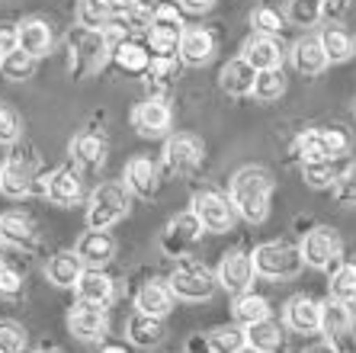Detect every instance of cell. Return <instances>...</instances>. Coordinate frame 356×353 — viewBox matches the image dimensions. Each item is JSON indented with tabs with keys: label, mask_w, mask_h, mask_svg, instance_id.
I'll return each mask as SVG.
<instances>
[{
	"label": "cell",
	"mask_w": 356,
	"mask_h": 353,
	"mask_svg": "<svg viewBox=\"0 0 356 353\" xmlns=\"http://www.w3.org/2000/svg\"><path fill=\"white\" fill-rule=\"evenodd\" d=\"M228 196H232L234 209L244 222L260 225L270 215V196H273V177L264 167L250 164L241 167L232 177V187H228Z\"/></svg>",
	"instance_id": "6da1fadb"
},
{
	"label": "cell",
	"mask_w": 356,
	"mask_h": 353,
	"mask_svg": "<svg viewBox=\"0 0 356 353\" xmlns=\"http://www.w3.org/2000/svg\"><path fill=\"white\" fill-rule=\"evenodd\" d=\"M170 289H174L177 299H186V302H202V299H209L212 292H216L218 279L216 273L209 270L206 263H199L196 257H177L174 263V273H170Z\"/></svg>",
	"instance_id": "7a4b0ae2"
},
{
	"label": "cell",
	"mask_w": 356,
	"mask_h": 353,
	"mask_svg": "<svg viewBox=\"0 0 356 353\" xmlns=\"http://www.w3.org/2000/svg\"><path fill=\"white\" fill-rule=\"evenodd\" d=\"M129 215V187L125 183H99L87 205V228L106 231Z\"/></svg>",
	"instance_id": "3957f363"
},
{
	"label": "cell",
	"mask_w": 356,
	"mask_h": 353,
	"mask_svg": "<svg viewBox=\"0 0 356 353\" xmlns=\"http://www.w3.org/2000/svg\"><path fill=\"white\" fill-rule=\"evenodd\" d=\"M254 267H257L260 276L266 279H289V276H298V270L305 267L302 260V251L286 241H266V244L254 247Z\"/></svg>",
	"instance_id": "277c9868"
},
{
	"label": "cell",
	"mask_w": 356,
	"mask_h": 353,
	"mask_svg": "<svg viewBox=\"0 0 356 353\" xmlns=\"http://www.w3.org/2000/svg\"><path fill=\"white\" fill-rule=\"evenodd\" d=\"M321 334L327 344H334L340 353H353L356 347V318L353 308L340 299H327L321 302Z\"/></svg>",
	"instance_id": "5b68a950"
},
{
	"label": "cell",
	"mask_w": 356,
	"mask_h": 353,
	"mask_svg": "<svg viewBox=\"0 0 356 353\" xmlns=\"http://www.w3.org/2000/svg\"><path fill=\"white\" fill-rule=\"evenodd\" d=\"M193 212L202 222V228L216 231V235L232 231L234 222H238V209H234L232 196H222L216 189H199L196 196H193Z\"/></svg>",
	"instance_id": "8992f818"
},
{
	"label": "cell",
	"mask_w": 356,
	"mask_h": 353,
	"mask_svg": "<svg viewBox=\"0 0 356 353\" xmlns=\"http://www.w3.org/2000/svg\"><path fill=\"white\" fill-rule=\"evenodd\" d=\"M206 157V145L193 132H177L164 141V167L170 173H190L202 164Z\"/></svg>",
	"instance_id": "52a82bcc"
},
{
	"label": "cell",
	"mask_w": 356,
	"mask_h": 353,
	"mask_svg": "<svg viewBox=\"0 0 356 353\" xmlns=\"http://www.w3.org/2000/svg\"><path fill=\"white\" fill-rule=\"evenodd\" d=\"M298 251H302V260L308 263V267H315V270H331L334 263L340 260V238L334 228H312L302 238V244H298Z\"/></svg>",
	"instance_id": "ba28073f"
},
{
	"label": "cell",
	"mask_w": 356,
	"mask_h": 353,
	"mask_svg": "<svg viewBox=\"0 0 356 353\" xmlns=\"http://www.w3.org/2000/svg\"><path fill=\"white\" fill-rule=\"evenodd\" d=\"M257 276V267H254V257L244 254V251H232V254H225L218 260V270H216V279L218 286L225 292H232V296H241V292H248L250 283Z\"/></svg>",
	"instance_id": "9c48e42d"
},
{
	"label": "cell",
	"mask_w": 356,
	"mask_h": 353,
	"mask_svg": "<svg viewBox=\"0 0 356 353\" xmlns=\"http://www.w3.org/2000/svg\"><path fill=\"white\" fill-rule=\"evenodd\" d=\"M170 123H174V113H170L164 97L141 100L132 113V125L141 139H164L167 132H170Z\"/></svg>",
	"instance_id": "30bf717a"
},
{
	"label": "cell",
	"mask_w": 356,
	"mask_h": 353,
	"mask_svg": "<svg viewBox=\"0 0 356 353\" xmlns=\"http://www.w3.org/2000/svg\"><path fill=\"white\" fill-rule=\"evenodd\" d=\"M35 187V164L33 157L13 155L0 164V193L7 199H23Z\"/></svg>",
	"instance_id": "8fae6325"
},
{
	"label": "cell",
	"mask_w": 356,
	"mask_h": 353,
	"mask_svg": "<svg viewBox=\"0 0 356 353\" xmlns=\"http://www.w3.org/2000/svg\"><path fill=\"white\" fill-rule=\"evenodd\" d=\"M202 222L196 219V212H180L177 219H170V225L164 228V235H161V247H164L170 257H183V251L186 247H193L199 238H202Z\"/></svg>",
	"instance_id": "7c38bea8"
},
{
	"label": "cell",
	"mask_w": 356,
	"mask_h": 353,
	"mask_svg": "<svg viewBox=\"0 0 356 353\" xmlns=\"http://www.w3.org/2000/svg\"><path fill=\"white\" fill-rule=\"evenodd\" d=\"M67 328H71V334L81 337V340H103L109 331L106 308L77 299V305L71 308V315H67Z\"/></svg>",
	"instance_id": "4fadbf2b"
},
{
	"label": "cell",
	"mask_w": 356,
	"mask_h": 353,
	"mask_svg": "<svg viewBox=\"0 0 356 353\" xmlns=\"http://www.w3.org/2000/svg\"><path fill=\"white\" fill-rule=\"evenodd\" d=\"M177 55H180L183 65H190V68L209 65L212 55H216V36L209 33V29H202V26H183Z\"/></svg>",
	"instance_id": "5bb4252c"
},
{
	"label": "cell",
	"mask_w": 356,
	"mask_h": 353,
	"mask_svg": "<svg viewBox=\"0 0 356 353\" xmlns=\"http://www.w3.org/2000/svg\"><path fill=\"white\" fill-rule=\"evenodd\" d=\"M106 151H109V145L103 139V132H97V129H83L71 141V157H74L77 171H83V173H93L106 164Z\"/></svg>",
	"instance_id": "9a60e30c"
},
{
	"label": "cell",
	"mask_w": 356,
	"mask_h": 353,
	"mask_svg": "<svg viewBox=\"0 0 356 353\" xmlns=\"http://www.w3.org/2000/svg\"><path fill=\"white\" fill-rule=\"evenodd\" d=\"M241 58L248 61L254 71H270V68H282V45L276 36L254 33L241 45Z\"/></svg>",
	"instance_id": "2e32d148"
},
{
	"label": "cell",
	"mask_w": 356,
	"mask_h": 353,
	"mask_svg": "<svg viewBox=\"0 0 356 353\" xmlns=\"http://www.w3.org/2000/svg\"><path fill=\"white\" fill-rule=\"evenodd\" d=\"M282 321L296 334H315L321 331V302L312 296H292L282 308Z\"/></svg>",
	"instance_id": "e0dca14e"
},
{
	"label": "cell",
	"mask_w": 356,
	"mask_h": 353,
	"mask_svg": "<svg viewBox=\"0 0 356 353\" xmlns=\"http://www.w3.org/2000/svg\"><path fill=\"white\" fill-rule=\"evenodd\" d=\"M174 289L167 279H148V283H141V289L135 292V308L145 315H154V318H164V315L174 312Z\"/></svg>",
	"instance_id": "ac0fdd59"
},
{
	"label": "cell",
	"mask_w": 356,
	"mask_h": 353,
	"mask_svg": "<svg viewBox=\"0 0 356 353\" xmlns=\"http://www.w3.org/2000/svg\"><path fill=\"white\" fill-rule=\"evenodd\" d=\"M45 196H49L55 205H74L77 199L83 196L81 171H77L74 164L55 167V171L49 173V183H45Z\"/></svg>",
	"instance_id": "d6986e66"
},
{
	"label": "cell",
	"mask_w": 356,
	"mask_h": 353,
	"mask_svg": "<svg viewBox=\"0 0 356 353\" xmlns=\"http://www.w3.org/2000/svg\"><path fill=\"white\" fill-rule=\"evenodd\" d=\"M74 292L81 302H93V305H103V308H106V305L113 302V296H116V283H113L109 273H103V267H83Z\"/></svg>",
	"instance_id": "ffe728a7"
},
{
	"label": "cell",
	"mask_w": 356,
	"mask_h": 353,
	"mask_svg": "<svg viewBox=\"0 0 356 353\" xmlns=\"http://www.w3.org/2000/svg\"><path fill=\"white\" fill-rule=\"evenodd\" d=\"M17 29V49L29 52L33 58H45L55 45V36H51V26L42 17H29L23 23L13 26Z\"/></svg>",
	"instance_id": "44dd1931"
},
{
	"label": "cell",
	"mask_w": 356,
	"mask_h": 353,
	"mask_svg": "<svg viewBox=\"0 0 356 353\" xmlns=\"http://www.w3.org/2000/svg\"><path fill=\"white\" fill-rule=\"evenodd\" d=\"M125 187H129V193H135V196L151 199L161 189L158 164H154L151 157H141V155L132 157V161L125 164Z\"/></svg>",
	"instance_id": "7402d4cb"
},
{
	"label": "cell",
	"mask_w": 356,
	"mask_h": 353,
	"mask_svg": "<svg viewBox=\"0 0 356 353\" xmlns=\"http://www.w3.org/2000/svg\"><path fill=\"white\" fill-rule=\"evenodd\" d=\"M289 55H292V68H296L298 74H305V77H318L324 68L331 65L327 55H324L321 39H318V36H302V39L292 45Z\"/></svg>",
	"instance_id": "603a6c76"
},
{
	"label": "cell",
	"mask_w": 356,
	"mask_h": 353,
	"mask_svg": "<svg viewBox=\"0 0 356 353\" xmlns=\"http://www.w3.org/2000/svg\"><path fill=\"white\" fill-rule=\"evenodd\" d=\"M77 257L83 260V267H106L113 257H116V241L109 238L106 231H83L81 238H77Z\"/></svg>",
	"instance_id": "cb8c5ba5"
},
{
	"label": "cell",
	"mask_w": 356,
	"mask_h": 353,
	"mask_svg": "<svg viewBox=\"0 0 356 353\" xmlns=\"http://www.w3.org/2000/svg\"><path fill=\"white\" fill-rule=\"evenodd\" d=\"M125 334H129V340H132L135 347H141V350H151V347H158L161 340H164V318H154V315H145L135 308V315L129 321H125Z\"/></svg>",
	"instance_id": "d4e9b609"
},
{
	"label": "cell",
	"mask_w": 356,
	"mask_h": 353,
	"mask_svg": "<svg viewBox=\"0 0 356 353\" xmlns=\"http://www.w3.org/2000/svg\"><path fill=\"white\" fill-rule=\"evenodd\" d=\"M254 81H257V71L241 55L232 58V61L222 68V74H218V84H222V91L228 93V97H250V93H254Z\"/></svg>",
	"instance_id": "484cf974"
},
{
	"label": "cell",
	"mask_w": 356,
	"mask_h": 353,
	"mask_svg": "<svg viewBox=\"0 0 356 353\" xmlns=\"http://www.w3.org/2000/svg\"><path fill=\"white\" fill-rule=\"evenodd\" d=\"M113 61H116L122 71H129V74H148V68H151V49L145 45V42L129 39V36H125L116 49H113Z\"/></svg>",
	"instance_id": "4316f807"
},
{
	"label": "cell",
	"mask_w": 356,
	"mask_h": 353,
	"mask_svg": "<svg viewBox=\"0 0 356 353\" xmlns=\"http://www.w3.org/2000/svg\"><path fill=\"white\" fill-rule=\"evenodd\" d=\"M81 273H83V260L77 257V251H61V254H55L49 260V267H45L49 283H55V286H61V289H74Z\"/></svg>",
	"instance_id": "83f0119b"
},
{
	"label": "cell",
	"mask_w": 356,
	"mask_h": 353,
	"mask_svg": "<svg viewBox=\"0 0 356 353\" xmlns=\"http://www.w3.org/2000/svg\"><path fill=\"white\" fill-rule=\"evenodd\" d=\"M0 241L13 247H33L35 244V222L23 212H3L0 215Z\"/></svg>",
	"instance_id": "f1b7e54d"
},
{
	"label": "cell",
	"mask_w": 356,
	"mask_h": 353,
	"mask_svg": "<svg viewBox=\"0 0 356 353\" xmlns=\"http://www.w3.org/2000/svg\"><path fill=\"white\" fill-rule=\"evenodd\" d=\"M296 155L302 157V164H321V161H337L327 145V132L324 129H308L298 135Z\"/></svg>",
	"instance_id": "f546056e"
},
{
	"label": "cell",
	"mask_w": 356,
	"mask_h": 353,
	"mask_svg": "<svg viewBox=\"0 0 356 353\" xmlns=\"http://www.w3.org/2000/svg\"><path fill=\"white\" fill-rule=\"evenodd\" d=\"M318 39H321V49H324V55H327V61H331V65L347 61V58L353 55V49H356L353 36H350L340 23H327L321 33H318Z\"/></svg>",
	"instance_id": "4dcf8cb0"
},
{
	"label": "cell",
	"mask_w": 356,
	"mask_h": 353,
	"mask_svg": "<svg viewBox=\"0 0 356 353\" xmlns=\"http://www.w3.org/2000/svg\"><path fill=\"white\" fill-rule=\"evenodd\" d=\"M244 340H248L254 350H260V353H280L282 350V328L276 324L273 318L254 321V324L244 328Z\"/></svg>",
	"instance_id": "1f68e13d"
},
{
	"label": "cell",
	"mask_w": 356,
	"mask_h": 353,
	"mask_svg": "<svg viewBox=\"0 0 356 353\" xmlns=\"http://www.w3.org/2000/svg\"><path fill=\"white\" fill-rule=\"evenodd\" d=\"M232 315H234V321H238L241 328H248V324H254V321L270 318V302H266V299L260 296V292L248 289V292H241V296H234Z\"/></svg>",
	"instance_id": "d6a6232c"
},
{
	"label": "cell",
	"mask_w": 356,
	"mask_h": 353,
	"mask_svg": "<svg viewBox=\"0 0 356 353\" xmlns=\"http://www.w3.org/2000/svg\"><path fill=\"white\" fill-rule=\"evenodd\" d=\"M350 171L347 157H337V161H321V164H302V177H305L308 187L324 189V187H337V180Z\"/></svg>",
	"instance_id": "836d02e7"
},
{
	"label": "cell",
	"mask_w": 356,
	"mask_h": 353,
	"mask_svg": "<svg viewBox=\"0 0 356 353\" xmlns=\"http://www.w3.org/2000/svg\"><path fill=\"white\" fill-rule=\"evenodd\" d=\"M116 19V13L103 3V0H81L77 3V26H83L87 33H99Z\"/></svg>",
	"instance_id": "e575fe53"
},
{
	"label": "cell",
	"mask_w": 356,
	"mask_h": 353,
	"mask_svg": "<svg viewBox=\"0 0 356 353\" xmlns=\"http://www.w3.org/2000/svg\"><path fill=\"white\" fill-rule=\"evenodd\" d=\"M327 286H331V299L356 305V263H337Z\"/></svg>",
	"instance_id": "d590c367"
},
{
	"label": "cell",
	"mask_w": 356,
	"mask_h": 353,
	"mask_svg": "<svg viewBox=\"0 0 356 353\" xmlns=\"http://www.w3.org/2000/svg\"><path fill=\"white\" fill-rule=\"evenodd\" d=\"M35 61H39V58H33L29 52L10 49L7 55H3V61H0V74L7 77V81H26V77H33Z\"/></svg>",
	"instance_id": "8d00e7d4"
},
{
	"label": "cell",
	"mask_w": 356,
	"mask_h": 353,
	"mask_svg": "<svg viewBox=\"0 0 356 353\" xmlns=\"http://www.w3.org/2000/svg\"><path fill=\"white\" fill-rule=\"evenodd\" d=\"M286 93V74L282 68H270V71H257V81H254V97L260 103H273Z\"/></svg>",
	"instance_id": "74e56055"
},
{
	"label": "cell",
	"mask_w": 356,
	"mask_h": 353,
	"mask_svg": "<svg viewBox=\"0 0 356 353\" xmlns=\"http://www.w3.org/2000/svg\"><path fill=\"white\" fill-rule=\"evenodd\" d=\"M292 26H315L324 17V0H289V10H286Z\"/></svg>",
	"instance_id": "f35d334b"
},
{
	"label": "cell",
	"mask_w": 356,
	"mask_h": 353,
	"mask_svg": "<svg viewBox=\"0 0 356 353\" xmlns=\"http://www.w3.org/2000/svg\"><path fill=\"white\" fill-rule=\"evenodd\" d=\"M206 337H209L212 353H234V350H241V347L248 344V340H244V331L234 328V324H222V328L209 331Z\"/></svg>",
	"instance_id": "ab89813d"
},
{
	"label": "cell",
	"mask_w": 356,
	"mask_h": 353,
	"mask_svg": "<svg viewBox=\"0 0 356 353\" xmlns=\"http://www.w3.org/2000/svg\"><path fill=\"white\" fill-rule=\"evenodd\" d=\"M23 135V116L0 100V145H13Z\"/></svg>",
	"instance_id": "60d3db41"
},
{
	"label": "cell",
	"mask_w": 356,
	"mask_h": 353,
	"mask_svg": "<svg viewBox=\"0 0 356 353\" xmlns=\"http://www.w3.org/2000/svg\"><path fill=\"white\" fill-rule=\"evenodd\" d=\"M29 337L13 321H0V353H26Z\"/></svg>",
	"instance_id": "b9f144b4"
},
{
	"label": "cell",
	"mask_w": 356,
	"mask_h": 353,
	"mask_svg": "<svg viewBox=\"0 0 356 353\" xmlns=\"http://www.w3.org/2000/svg\"><path fill=\"white\" fill-rule=\"evenodd\" d=\"M254 33H266V36H280L282 33V13L273 7H257L250 13Z\"/></svg>",
	"instance_id": "7bdbcfd3"
},
{
	"label": "cell",
	"mask_w": 356,
	"mask_h": 353,
	"mask_svg": "<svg viewBox=\"0 0 356 353\" xmlns=\"http://www.w3.org/2000/svg\"><path fill=\"white\" fill-rule=\"evenodd\" d=\"M334 196L340 205H356V167H350L334 187Z\"/></svg>",
	"instance_id": "ee69618b"
},
{
	"label": "cell",
	"mask_w": 356,
	"mask_h": 353,
	"mask_svg": "<svg viewBox=\"0 0 356 353\" xmlns=\"http://www.w3.org/2000/svg\"><path fill=\"white\" fill-rule=\"evenodd\" d=\"M23 292V276L13 267H0V296H19Z\"/></svg>",
	"instance_id": "f6af8a7d"
},
{
	"label": "cell",
	"mask_w": 356,
	"mask_h": 353,
	"mask_svg": "<svg viewBox=\"0 0 356 353\" xmlns=\"http://www.w3.org/2000/svg\"><path fill=\"white\" fill-rule=\"evenodd\" d=\"M186 353H212V347H209V337L190 334V337H186Z\"/></svg>",
	"instance_id": "bcb514c9"
},
{
	"label": "cell",
	"mask_w": 356,
	"mask_h": 353,
	"mask_svg": "<svg viewBox=\"0 0 356 353\" xmlns=\"http://www.w3.org/2000/svg\"><path fill=\"white\" fill-rule=\"evenodd\" d=\"M186 13H206V10H212V3L216 0H177Z\"/></svg>",
	"instance_id": "7dc6e473"
},
{
	"label": "cell",
	"mask_w": 356,
	"mask_h": 353,
	"mask_svg": "<svg viewBox=\"0 0 356 353\" xmlns=\"http://www.w3.org/2000/svg\"><path fill=\"white\" fill-rule=\"evenodd\" d=\"M347 3L350 0H324V13H327V17H337V13L347 10Z\"/></svg>",
	"instance_id": "c3c4849f"
},
{
	"label": "cell",
	"mask_w": 356,
	"mask_h": 353,
	"mask_svg": "<svg viewBox=\"0 0 356 353\" xmlns=\"http://www.w3.org/2000/svg\"><path fill=\"white\" fill-rule=\"evenodd\" d=\"M302 353H340V350H337V347H334V344H327V340H324V344L308 347V350H302Z\"/></svg>",
	"instance_id": "681fc988"
},
{
	"label": "cell",
	"mask_w": 356,
	"mask_h": 353,
	"mask_svg": "<svg viewBox=\"0 0 356 353\" xmlns=\"http://www.w3.org/2000/svg\"><path fill=\"white\" fill-rule=\"evenodd\" d=\"M99 353H129L122 344H103L99 347Z\"/></svg>",
	"instance_id": "f907efd6"
},
{
	"label": "cell",
	"mask_w": 356,
	"mask_h": 353,
	"mask_svg": "<svg viewBox=\"0 0 356 353\" xmlns=\"http://www.w3.org/2000/svg\"><path fill=\"white\" fill-rule=\"evenodd\" d=\"M234 353H260V350H254V347H250V344H244V347H241V350H234Z\"/></svg>",
	"instance_id": "816d5d0a"
},
{
	"label": "cell",
	"mask_w": 356,
	"mask_h": 353,
	"mask_svg": "<svg viewBox=\"0 0 356 353\" xmlns=\"http://www.w3.org/2000/svg\"><path fill=\"white\" fill-rule=\"evenodd\" d=\"M3 55H7V49H3V45H0V61H3Z\"/></svg>",
	"instance_id": "f5cc1de1"
},
{
	"label": "cell",
	"mask_w": 356,
	"mask_h": 353,
	"mask_svg": "<svg viewBox=\"0 0 356 353\" xmlns=\"http://www.w3.org/2000/svg\"><path fill=\"white\" fill-rule=\"evenodd\" d=\"M35 353H55V350H35Z\"/></svg>",
	"instance_id": "db71d44e"
},
{
	"label": "cell",
	"mask_w": 356,
	"mask_h": 353,
	"mask_svg": "<svg viewBox=\"0 0 356 353\" xmlns=\"http://www.w3.org/2000/svg\"><path fill=\"white\" fill-rule=\"evenodd\" d=\"M0 267H3V257H0Z\"/></svg>",
	"instance_id": "11a10c76"
}]
</instances>
